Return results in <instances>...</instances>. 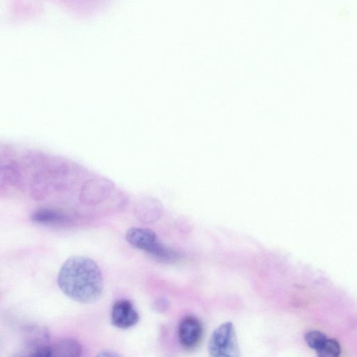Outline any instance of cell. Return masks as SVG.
<instances>
[{
    "label": "cell",
    "instance_id": "cell-9",
    "mask_svg": "<svg viewBox=\"0 0 357 357\" xmlns=\"http://www.w3.org/2000/svg\"><path fill=\"white\" fill-rule=\"evenodd\" d=\"M31 220L43 225L60 224L67 221V217L60 211L51 208H40L31 215Z\"/></svg>",
    "mask_w": 357,
    "mask_h": 357
},
{
    "label": "cell",
    "instance_id": "cell-3",
    "mask_svg": "<svg viewBox=\"0 0 357 357\" xmlns=\"http://www.w3.org/2000/svg\"><path fill=\"white\" fill-rule=\"evenodd\" d=\"M209 357H239L240 350L233 324L227 321L213 332L208 343Z\"/></svg>",
    "mask_w": 357,
    "mask_h": 357
},
{
    "label": "cell",
    "instance_id": "cell-2",
    "mask_svg": "<svg viewBox=\"0 0 357 357\" xmlns=\"http://www.w3.org/2000/svg\"><path fill=\"white\" fill-rule=\"evenodd\" d=\"M126 240L132 247L142 250L162 262L176 260L179 255L165 246L151 229L142 227H131L126 233Z\"/></svg>",
    "mask_w": 357,
    "mask_h": 357
},
{
    "label": "cell",
    "instance_id": "cell-13",
    "mask_svg": "<svg viewBox=\"0 0 357 357\" xmlns=\"http://www.w3.org/2000/svg\"><path fill=\"white\" fill-rule=\"evenodd\" d=\"M95 357H121L119 354L112 351H102L98 354Z\"/></svg>",
    "mask_w": 357,
    "mask_h": 357
},
{
    "label": "cell",
    "instance_id": "cell-7",
    "mask_svg": "<svg viewBox=\"0 0 357 357\" xmlns=\"http://www.w3.org/2000/svg\"><path fill=\"white\" fill-rule=\"evenodd\" d=\"M109 183L105 180L93 179L89 181L82 192V199L85 203H95L101 201L108 193Z\"/></svg>",
    "mask_w": 357,
    "mask_h": 357
},
{
    "label": "cell",
    "instance_id": "cell-5",
    "mask_svg": "<svg viewBox=\"0 0 357 357\" xmlns=\"http://www.w3.org/2000/svg\"><path fill=\"white\" fill-rule=\"evenodd\" d=\"M139 319V314L129 300L121 299L113 304L111 311V322L116 328H130L135 326Z\"/></svg>",
    "mask_w": 357,
    "mask_h": 357
},
{
    "label": "cell",
    "instance_id": "cell-12",
    "mask_svg": "<svg viewBox=\"0 0 357 357\" xmlns=\"http://www.w3.org/2000/svg\"><path fill=\"white\" fill-rule=\"evenodd\" d=\"M305 340L310 348L317 351L325 344L328 337L319 331H311L305 334Z\"/></svg>",
    "mask_w": 357,
    "mask_h": 357
},
{
    "label": "cell",
    "instance_id": "cell-1",
    "mask_svg": "<svg viewBox=\"0 0 357 357\" xmlns=\"http://www.w3.org/2000/svg\"><path fill=\"white\" fill-rule=\"evenodd\" d=\"M57 283L66 296L84 304L97 301L103 291L101 270L86 256L74 255L66 259L59 271Z\"/></svg>",
    "mask_w": 357,
    "mask_h": 357
},
{
    "label": "cell",
    "instance_id": "cell-11",
    "mask_svg": "<svg viewBox=\"0 0 357 357\" xmlns=\"http://www.w3.org/2000/svg\"><path fill=\"white\" fill-rule=\"evenodd\" d=\"M317 357H339L340 346L335 339L328 338L321 348L317 351Z\"/></svg>",
    "mask_w": 357,
    "mask_h": 357
},
{
    "label": "cell",
    "instance_id": "cell-6",
    "mask_svg": "<svg viewBox=\"0 0 357 357\" xmlns=\"http://www.w3.org/2000/svg\"><path fill=\"white\" fill-rule=\"evenodd\" d=\"M162 207L160 202L153 198H143L135 207L136 217L143 222L149 223L160 218Z\"/></svg>",
    "mask_w": 357,
    "mask_h": 357
},
{
    "label": "cell",
    "instance_id": "cell-10",
    "mask_svg": "<svg viewBox=\"0 0 357 357\" xmlns=\"http://www.w3.org/2000/svg\"><path fill=\"white\" fill-rule=\"evenodd\" d=\"M51 346L31 342L24 346L10 357H50Z\"/></svg>",
    "mask_w": 357,
    "mask_h": 357
},
{
    "label": "cell",
    "instance_id": "cell-4",
    "mask_svg": "<svg viewBox=\"0 0 357 357\" xmlns=\"http://www.w3.org/2000/svg\"><path fill=\"white\" fill-rule=\"evenodd\" d=\"M203 336V326L199 320L192 315L182 318L178 327V337L180 344L190 349L197 347Z\"/></svg>",
    "mask_w": 357,
    "mask_h": 357
},
{
    "label": "cell",
    "instance_id": "cell-8",
    "mask_svg": "<svg viewBox=\"0 0 357 357\" xmlns=\"http://www.w3.org/2000/svg\"><path fill=\"white\" fill-rule=\"evenodd\" d=\"M82 347L74 339L59 340L51 346L50 357H80Z\"/></svg>",
    "mask_w": 357,
    "mask_h": 357
}]
</instances>
